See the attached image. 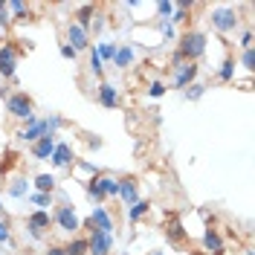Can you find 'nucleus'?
Returning a JSON list of instances; mask_svg holds the SVG:
<instances>
[{
	"label": "nucleus",
	"mask_w": 255,
	"mask_h": 255,
	"mask_svg": "<svg viewBox=\"0 0 255 255\" xmlns=\"http://www.w3.org/2000/svg\"><path fill=\"white\" fill-rule=\"evenodd\" d=\"M177 41H180V44H177V52L183 55V61L197 64V58H203V55H206V44H209L206 32L189 29V32H183Z\"/></svg>",
	"instance_id": "obj_1"
},
{
	"label": "nucleus",
	"mask_w": 255,
	"mask_h": 255,
	"mask_svg": "<svg viewBox=\"0 0 255 255\" xmlns=\"http://www.w3.org/2000/svg\"><path fill=\"white\" fill-rule=\"evenodd\" d=\"M52 223L58 226V232L70 235V238H76L81 232V218L76 215V206L73 203H58V209L52 212Z\"/></svg>",
	"instance_id": "obj_2"
},
{
	"label": "nucleus",
	"mask_w": 255,
	"mask_h": 255,
	"mask_svg": "<svg viewBox=\"0 0 255 255\" xmlns=\"http://www.w3.org/2000/svg\"><path fill=\"white\" fill-rule=\"evenodd\" d=\"M6 113L12 119H20V122H29L35 116V105L26 93H9L6 96Z\"/></svg>",
	"instance_id": "obj_3"
},
{
	"label": "nucleus",
	"mask_w": 255,
	"mask_h": 255,
	"mask_svg": "<svg viewBox=\"0 0 255 255\" xmlns=\"http://www.w3.org/2000/svg\"><path fill=\"white\" fill-rule=\"evenodd\" d=\"M212 26L221 32V35L235 32V29L241 26L238 9H232V6H218V9H212Z\"/></svg>",
	"instance_id": "obj_4"
},
{
	"label": "nucleus",
	"mask_w": 255,
	"mask_h": 255,
	"mask_svg": "<svg viewBox=\"0 0 255 255\" xmlns=\"http://www.w3.org/2000/svg\"><path fill=\"white\" fill-rule=\"evenodd\" d=\"M81 229H87V250H90V255H111L113 250V235H108V232H99V229H93L90 226V221L81 223Z\"/></svg>",
	"instance_id": "obj_5"
},
{
	"label": "nucleus",
	"mask_w": 255,
	"mask_h": 255,
	"mask_svg": "<svg viewBox=\"0 0 255 255\" xmlns=\"http://www.w3.org/2000/svg\"><path fill=\"white\" fill-rule=\"evenodd\" d=\"M52 226V212H44V209H35L26 218V232H29L32 241H44V232Z\"/></svg>",
	"instance_id": "obj_6"
},
{
	"label": "nucleus",
	"mask_w": 255,
	"mask_h": 255,
	"mask_svg": "<svg viewBox=\"0 0 255 255\" xmlns=\"http://www.w3.org/2000/svg\"><path fill=\"white\" fill-rule=\"evenodd\" d=\"M119 183V191H116V200L125 203V206H133L139 200V180L136 177H116Z\"/></svg>",
	"instance_id": "obj_7"
},
{
	"label": "nucleus",
	"mask_w": 255,
	"mask_h": 255,
	"mask_svg": "<svg viewBox=\"0 0 255 255\" xmlns=\"http://www.w3.org/2000/svg\"><path fill=\"white\" fill-rule=\"evenodd\" d=\"M67 47H73L76 52H84V49H90L93 44H90V32L87 29H81L76 20H70L67 23V41H64Z\"/></svg>",
	"instance_id": "obj_8"
},
{
	"label": "nucleus",
	"mask_w": 255,
	"mask_h": 255,
	"mask_svg": "<svg viewBox=\"0 0 255 255\" xmlns=\"http://www.w3.org/2000/svg\"><path fill=\"white\" fill-rule=\"evenodd\" d=\"M17 70V47L15 44H3L0 47V76L3 81H12Z\"/></svg>",
	"instance_id": "obj_9"
},
{
	"label": "nucleus",
	"mask_w": 255,
	"mask_h": 255,
	"mask_svg": "<svg viewBox=\"0 0 255 255\" xmlns=\"http://www.w3.org/2000/svg\"><path fill=\"white\" fill-rule=\"evenodd\" d=\"M197 76H200V67H197V64H191V61H186V64H180V67L174 70L171 84H174L177 90H186L189 84H194V81H197Z\"/></svg>",
	"instance_id": "obj_10"
},
{
	"label": "nucleus",
	"mask_w": 255,
	"mask_h": 255,
	"mask_svg": "<svg viewBox=\"0 0 255 255\" xmlns=\"http://www.w3.org/2000/svg\"><path fill=\"white\" fill-rule=\"evenodd\" d=\"M41 136H47V122L44 119H38V116H32L29 122H26V128L23 130H17V139H23V142H38Z\"/></svg>",
	"instance_id": "obj_11"
},
{
	"label": "nucleus",
	"mask_w": 255,
	"mask_h": 255,
	"mask_svg": "<svg viewBox=\"0 0 255 255\" xmlns=\"http://www.w3.org/2000/svg\"><path fill=\"white\" fill-rule=\"evenodd\" d=\"M200 244H203V250H206L209 255H223L226 253V244H223V238H221V232L218 229H203V238H200Z\"/></svg>",
	"instance_id": "obj_12"
},
{
	"label": "nucleus",
	"mask_w": 255,
	"mask_h": 255,
	"mask_svg": "<svg viewBox=\"0 0 255 255\" xmlns=\"http://www.w3.org/2000/svg\"><path fill=\"white\" fill-rule=\"evenodd\" d=\"M90 226L93 229H99V232H108V235H113V218L111 212L105 206H93V212H90Z\"/></svg>",
	"instance_id": "obj_13"
},
{
	"label": "nucleus",
	"mask_w": 255,
	"mask_h": 255,
	"mask_svg": "<svg viewBox=\"0 0 255 255\" xmlns=\"http://www.w3.org/2000/svg\"><path fill=\"white\" fill-rule=\"evenodd\" d=\"M96 99H99V105H102V108H108V111L119 108V90H116L113 84H108V81H102V84H99Z\"/></svg>",
	"instance_id": "obj_14"
},
{
	"label": "nucleus",
	"mask_w": 255,
	"mask_h": 255,
	"mask_svg": "<svg viewBox=\"0 0 255 255\" xmlns=\"http://www.w3.org/2000/svg\"><path fill=\"white\" fill-rule=\"evenodd\" d=\"M49 162H52L55 168H70V165H73V148L67 142H55V151H52Z\"/></svg>",
	"instance_id": "obj_15"
},
{
	"label": "nucleus",
	"mask_w": 255,
	"mask_h": 255,
	"mask_svg": "<svg viewBox=\"0 0 255 255\" xmlns=\"http://www.w3.org/2000/svg\"><path fill=\"white\" fill-rule=\"evenodd\" d=\"M186 235H189V232H186V229H183V223H180V218H168V221H165V238H168V244H183V241H186Z\"/></svg>",
	"instance_id": "obj_16"
},
{
	"label": "nucleus",
	"mask_w": 255,
	"mask_h": 255,
	"mask_svg": "<svg viewBox=\"0 0 255 255\" xmlns=\"http://www.w3.org/2000/svg\"><path fill=\"white\" fill-rule=\"evenodd\" d=\"M55 151V136H41L38 142H32V157L35 159H49Z\"/></svg>",
	"instance_id": "obj_17"
},
{
	"label": "nucleus",
	"mask_w": 255,
	"mask_h": 255,
	"mask_svg": "<svg viewBox=\"0 0 255 255\" xmlns=\"http://www.w3.org/2000/svg\"><path fill=\"white\" fill-rule=\"evenodd\" d=\"M133 58H136L133 44H119V47H116V55H113V64H116L119 70H125V67H130V64H133Z\"/></svg>",
	"instance_id": "obj_18"
},
{
	"label": "nucleus",
	"mask_w": 255,
	"mask_h": 255,
	"mask_svg": "<svg viewBox=\"0 0 255 255\" xmlns=\"http://www.w3.org/2000/svg\"><path fill=\"white\" fill-rule=\"evenodd\" d=\"M93 17H96V6H93V3H84V6H79V9H76V17H73V20L79 23L81 29L90 32V26H93Z\"/></svg>",
	"instance_id": "obj_19"
},
{
	"label": "nucleus",
	"mask_w": 255,
	"mask_h": 255,
	"mask_svg": "<svg viewBox=\"0 0 255 255\" xmlns=\"http://www.w3.org/2000/svg\"><path fill=\"white\" fill-rule=\"evenodd\" d=\"M32 186H35V191H41V194H55L58 180H55V174H38L32 180Z\"/></svg>",
	"instance_id": "obj_20"
},
{
	"label": "nucleus",
	"mask_w": 255,
	"mask_h": 255,
	"mask_svg": "<svg viewBox=\"0 0 255 255\" xmlns=\"http://www.w3.org/2000/svg\"><path fill=\"white\" fill-rule=\"evenodd\" d=\"M151 212V200H145V197H139L133 206H128V221L130 223H136V221H142L145 215Z\"/></svg>",
	"instance_id": "obj_21"
},
{
	"label": "nucleus",
	"mask_w": 255,
	"mask_h": 255,
	"mask_svg": "<svg viewBox=\"0 0 255 255\" xmlns=\"http://www.w3.org/2000/svg\"><path fill=\"white\" fill-rule=\"evenodd\" d=\"M96 183H99V189H102V194H105V200H108V197H116L119 183H116V177L113 174H99L96 177Z\"/></svg>",
	"instance_id": "obj_22"
},
{
	"label": "nucleus",
	"mask_w": 255,
	"mask_h": 255,
	"mask_svg": "<svg viewBox=\"0 0 255 255\" xmlns=\"http://www.w3.org/2000/svg\"><path fill=\"white\" fill-rule=\"evenodd\" d=\"M64 253L67 255H90V250H87V238H84V235L70 238L67 241V247H64Z\"/></svg>",
	"instance_id": "obj_23"
},
{
	"label": "nucleus",
	"mask_w": 255,
	"mask_h": 255,
	"mask_svg": "<svg viewBox=\"0 0 255 255\" xmlns=\"http://www.w3.org/2000/svg\"><path fill=\"white\" fill-rule=\"evenodd\" d=\"M235 58L229 55V58H223V64L218 67V81H223V84H229V81H235Z\"/></svg>",
	"instance_id": "obj_24"
},
{
	"label": "nucleus",
	"mask_w": 255,
	"mask_h": 255,
	"mask_svg": "<svg viewBox=\"0 0 255 255\" xmlns=\"http://www.w3.org/2000/svg\"><path fill=\"white\" fill-rule=\"evenodd\" d=\"M6 191H9V197H26L29 194V180L26 177H15Z\"/></svg>",
	"instance_id": "obj_25"
},
{
	"label": "nucleus",
	"mask_w": 255,
	"mask_h": 255,
	"mask_svg": "<svg viewBox=\"0 0 255 255\" xmlns=\"http://www.w3.org/2000/svg\"><path fill=\"white\" fill-rule=\"evenodd\" d=\"M29 203H35L38 209L49 212V206H55V194H41V191H29Z\"/></svg>",
	"instance_id": "obj_26"
},
{
	"label": "nucleus",
	"mask_w": 255,
	"mask_h": 255,
	"mask_svg": "<svg viewBox=\"0 0 255 255\" xmlns=\"http://www.w3.org/2000/svg\"><path fill=\"white\" fill-rule=\"evenodd\" d=\"M96 55L102 58V64L105 61H113V55H116V44H111V41H102V44H93Z\"/></svg>",
	"instance_id": "obj_27"
},
{
	"label": "nucleus",
	"mask_w": 255,
	"mask_h": 255,
	"mask_svg": "<svg viewBox=\"0 0 255 255\" xmlns=\"http://www.w3.org/2000/svg\"><path fill=\"white\" fill-rule=\"evenodd\" d=\"M203 96H206V84H203V81H194V84L186 87V99H189V102H200Z\"/></svg>",
	"instance_id": "obj_28"
},
{
	"label": "nucleus",
	"mask_w": 255,
	"mask_h": 255,
	"mask_svg": "<svg viewBox=\"0 0 255 255\" xmlns=\"http://www.w3.org/2000/svg\"><path fill=\"white\" fill-rule=\"evenodd\" d=\"M84 186H87V194H90V200H93L96 206H102V203H105V194H102V189H99L96 177H90V180H87Z\"/></svg>",
	"instance_id": "obj_29"
},
{
	"label": "nucleus",
	"mask_w": 255,
	"mask_h": 255,
	"mask_svg": "<svg viewBox=\"0 0 255 255\" xmlns=\"http://www.w3.org/2000/svg\"><path fill=\"white\" fill-rule=\"evenodd\" d=\"M6 9H9V15H17V17L29 15V6L23 0H6Z\"/></svg>",
	"instance_id": "obj_30"
},
{
	"label": "nucleus",
	"mask_w": 255,
	"mask_h": 255,
	"mask_svg": "<svg viewBox=\"0 0 255 255\" xmlns=\"http://www.w3.org/2000/svg\"><path fill=\"white\" fill-rule=\"evenodd\" d=\"M87 52H90V73H93V76H99V79H102V76H105V64H102V58L96 55V49H93V47L87 49Z\"/></svg>",
	"instance_id": "obj_31"
},
{
	"label": "nucleus",
	"mask_w": 255,
	"mask_h": 255,
	"mask_svg": "<svg viewBox=\"0 0 255 255\" xmlns=\"http://www.w3.org/2000/svg\"><path fill=\"white\" fill-rule=\"evenodd\" d=\"M174 6H177V3H171V0H159V3H157L159 20H168V17L174 15Z\"/></svg>",
	"instance_id": "obj_32"
},
{
	"label": "nucleus",
	"mask_w": 255,
	"mask_h": 255,
	"mask_svg": "<svg viewBox=\"0 0 255 255\" xmlns=\"http://www.w3.org/2000/svg\"><path fill=\"white\" fill-rule=\"evenodd\" d=\"M241 67H244L247 73L255 70V49H241Z\"/></svg>",
	"instance_id": "obj_33"
},
{
	"label": "nucleus",
	"mask_w": 255,
	"mask_h": 255,
	"mask_svg": "<svg viewBox=\"0 0 255 255\" xmlns=\"http://www.w3.org/2000/svg\"><path fill=\"white\" fill-rule=\"evenodd\" d=\"M44 122H47V136H55V130L64 125V119L58 116V113H52V116H49V119H44Z\"/></svg>",
	"instance_id": "obj_34"
},
{
	"label": "nucleus",
	"mask_w": 255,
	"mask_h": 255,
	"mask_svg": "<svg viewBox=\"0 0 255 255\" xmlns=\"http://www.w3.org/2000/svg\"><path fill=\"white\" fill-rule=\"evenodd\" d=\"M159 32H162V38H165V41H174V38H177L171 20H159Z\"/></svg>",
	"instance_id": "obj_35"
},
{
	"label": "nucleus",
	"mask_w": 255,
	"mask_h": 255,
	"mask_svg": "<svg viewBox=\"0 0 255 255\" xmlns=\"http://www.w3.org/2000/svg\"><path fill=\"white\" fill-rule=\"evenodd\" d=\"M165 90H168V87H165L162 81H151V87H148V96H151V99H159V96H165Z\"/></svg>",
	"instance_id": "obj_36"
},
{
	"label": "nucleus",
	"mask_w": 255,
	"mask_h": 255,
	"mask_svg": "<svg viewBox=\"0 0 255 255\" xmlns=\"http://www.w3.org/2000/svg\"><path fill=\"white\" fill-rule=\"evenodd\" d=\"M12 241V229H9V221L0 218V244H9Z\"/></svg>",
	"instance_id": "obj_37"
},
{
	"label": "nucleus",
	"mask_w": 255,
	"mask_h": 255,
	"mask_svg": "<svg viewBox=\"0 0 255 255\" xmlns=\"http://www.w3.org/2000/svg\"><path fill=\"white\" fill-rule=\"evenodd\" d=\"M58 52H61L64 61H76V58H79V52H76L73 47H67V44H61V47H58Z\"/></svg>",
	"instance_id": "obj_38"
},
{
	"label": "nucleus",
	"mask_w": 255,
	"mask_h": 255,
	"mask_svg": "<svg viewBox=\"0 0 255 255\" xmlns=\"http://www.w3.org/2000/svg\"><path fill=\"white\" fill-rule=\"evenodd\" d=\"M238 47H241V49H253V29H244Z\"/></svg>",
	"instance_id": "obj_39"
},
{
	"label": "nucleus",
	"mask_w": 255,
	"mask_h": 255,
	"mask_svg": "<svg viewBox=\"0 0 255 255\" xmlns=\"http://www.w3.org/2000/svg\"><path fill=\"white\" fill-rule=\"evenodd\" d=\"M9 23H12V15H9V9H6V6H3V9H0V26H3V29H6V26H9Z\"/></svg>",
	"instance_id": "obj_40"
},
{
	"label": "nucleus",
	"mask_w": 255,
	"mask_h": 255,
	"mask_svg": "<svg viewBox=\"0 0 255 255\" xmlns=\"http://www.w3.org/2000/svg\"><path fill=\"white\" fill-rule=\"evenodd\" d=\"M44 255H67V253H64V247H49Z\"/></svg>",
	"instance_id": "obj_41"
},
{
	"label": "nucleus",
	"mask_w": 255,
	"mask_h": 255,
	"mask_svg": "<svg viewBox=\"0 0 255 255\" xmlns=\"http://www.w3.org/2000/svg\"><path fill=\"white\" fill-rule=\"evenodd\" d=\"M244 253H247V255H255V250H244Z\"/></svg>",
	"instance_id": "obj_42"
},
{
	"label": "nucleus",
	"mask_w": 255,
	"mask_h": 255,
	"mask_svg": "<svg viewBox=\"0 0 255 255\" xmlns=\"http://www.w3.org/2000/svg\"><path fill=\"white\" fill-rule=\"evenodd\" d=\"M148 255H165V253H159V250H157V253H148Z\"/></svg>",
	"instance_id": "obj_43"
},
{
	"label": "nucleus",
	"mask_w": 255,
	"mask_h": 255,
	"mask_svg": "<svg viewBox=\"0 0 255 255\" xmlns=\"http://www.w3.org/2000/svg\"><path fill=\"white\" fill-rule=\"evenodd\" d=\"M0 212H3V200H0Z\"/></svg>",
	"instance_id": "obj_44"
}]
</instances>
